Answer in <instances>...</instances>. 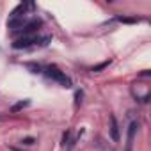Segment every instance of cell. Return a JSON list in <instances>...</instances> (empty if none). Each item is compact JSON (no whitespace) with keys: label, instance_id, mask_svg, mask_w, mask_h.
<instances>
[{"label":"cell","instance_id":"obj_1","mask_svg":"<svg viewBox=\"0 0 151 151\" xmlns=\"http://www.w3.org/2000/svg\"><path fill=\"white\" fill-rule=\"evenodd\" d=\"M52 41L50 36H45V37H37V36H22L18 37L14 43H13V48L16 50H22V48H29V46H46L48 43Z\"/></svg>","mask_w":151,"mask_h":151},{"label":"cell","instance_id":"obj_2","mask_svg":"<svg viewBox=\"0 0 151 151\" xmlns=\"http://www.w3.org/2000/svg\"><path fill=\"white\" fill-rule=\"evenodd\" d=\"M43 73L46 75L48 78H52L53 82H57V84H60L62 87H66V89H69L71 86H73V82H71V78L69 77H66V73L64 71H60L57 66H45L43 68Z\"/></svg>","mask_w":151,"mask_h":151},{"label":"cell","instance_id":"obj_3","mask_svg":"<svg viewBox=\"0 0 151 151\" xmlns=\"http://www.w3.org/2000/svg\"><path fill=\"white\" fill-rule=\"evenodd\" d=\"M41 25H43V20L34 18V20L27 22V23L23 25V29H20L16 34H22V36H34V32H36V30H39V27H41Z\"/></svg>","mask_w":151,"mask_h":151},{"label":"cell","instance_id":"obj_4","mask_svg":"<svg viewBox=\"0 0 151 151\" xmlns=\"http://www.w3.org/2000/svg\"><path fill=\"white\" fill-rule=\"evenodd\" d=\"M110 137L114 142H119V124L116 116H110Z\"/></svg>","mask_w":151,"mask_h":151},{"label":"cell","instance_id":"obj_5","mask_svg":"<svg viewBox=\"0 0 151 151\" xmlns=\"http://www.w3.org/2000/svg\"><path fill=\"white\" fill-rule=\"evenodd\" d=\"M137 128H139L137 121H132V123H130V128H128V142H126V151H130V149H132V142H133V137H135Z\"/></svg>","mask_w":151,"mask_h":151},{"label":"cell","instance_id":"obj_6","mask_svg":"<svg viewBox=\"0 0 151 151\" xmlns=\"http://www.w3.org/2000/svg\"><path fill=\"white\" fill-rule=\"evenodd\" d=\"M30 105V100H22V101H18V103H14L13 107H11V112L13 114H16V112H20V110H23V109H27Z\"/></svg>","mask_w":151,"mask_h":151},{"label":"cell","instance_id":"obj_7","mask_svg":"<svg viewBox=\"0 0 151 151\" xmlns=\"http://www.w3.org/2000/svg\"><path fill=\"white\" fill-rule=\"evenodd\" d=\"M116 20H117V22H121V23H139V22H142V18H137V16H132V18L116 16Z\"/></svg>","mask_w":151,"mask_h":151},{"label":"cell","instance_id":"obj_8","mask_svg":"<svg viewBox=\"0 0 151 151\" xmlns=\"http://www.w3.org/2000/svg\"><path fill=\"white\" fill-rule=\"evenodd\" d=\"M82 98H84V91H82V89L75 93V107H78V105L82 103Z\"/></svg>","mask_w":151,"mask_h":151},{"label":"cell","instance_id":"obj_9","mask_svg":"<svg viewBox=\"0 0 151 151\" xmlns=\"http://www.w3.org/2000/svg\"><path fill=\"white\" fill-rule=\"evenodd\" d=\"M110 64V60H105V62H101V64H98V66H94V68H91V71H94V73H98V71H101V69H105L107 66Z\"/></svg>","mask_w":151,"mask_h":151},{"label":"cell","instance_id":"obj_10","mask_svg":"<svg viewBox=\"0 0 151 151\" xmlns=\"http://www.w3.org/2000/svg\"><path fill=\"white\" fill-rule=\"evenodd\" d=\"M34 142H36V139H34V137H27V139H23V140H22V144H25V146H32Z\"/></svg>","mask_w":151,"mask_h":151},{"label":"cell","instance_id":"obj_11","mask_svg":"<svg viewBox=\"0 0 151 151\" xmlns=\"http://www.w3.org/2000/svg\"><path fill=\"white\" fill-rule=\"evenodd\" d=\"M68 139H69V132H64V135H62V144H66Z\"/></svg>","mask_w":151,"mask_h":151}]
</instances>
